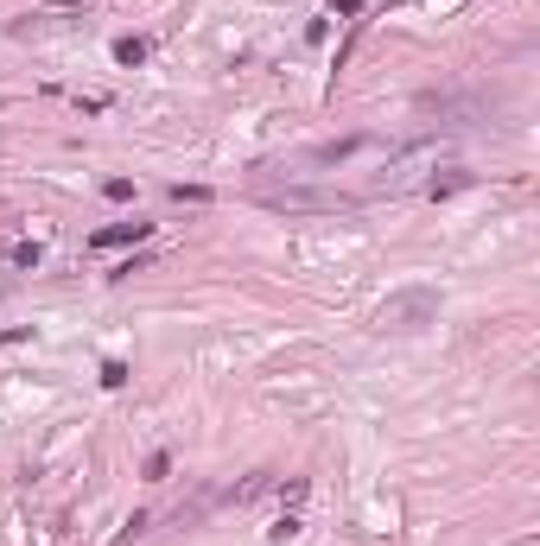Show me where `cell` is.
Here are the masks:
<instances>
[{"label":"cell","mask_w":540,"mask_h":546,"mask_svg":"<svg viewBox=\"0 0 540 546\" xmlns=\"http://www.w3.org/2000/svg\"><path fill=\"white\" fill-rule=\"evenodd\" d=\"M147 57V38H115V64H141Z\"/></svg>","instance_id":"4"},{"label":"cell","mask_w":540,"mask_h":546,"mask_svg":"<svg viewBox=\"0 0 540 546\" xmlns=\"http://www.w3.org/2000/svg\"><path fill=\"white\" fill-rule=\"evenodd\" d=\"M267 210H350V191H312V184H254Z\"/></svg>","instance_id":"2"},{"label":"cell","mask_w":540,"mask_h":546,"mask_svg":"<svg viewBox=\"0 0 540 546\" xmlns=\"http://www.w3.org/2000/svg\"><path fill=\"white\" fill-rule=\"evenodd\" d=\"M39 254H45L39 242H13V267H39Z\"/></svg>","instance_id":"8"},{"label":"cell","mask_w":540,"mask_h":546,"mask_svg":"<svg viewBox=\"0 0 540 546\" xmlns=\"http://www.w3.org/2000/svg\"><path fill=\"white\" fill-rule=\"evenodd\" d=\"M102 197H108V203H127V197H133V184H127V178H108V184H102Z\"/></svg>","instance_id":"9"},{"label":"cell","mask_w":540,"mask_h":546,"mask_svg":"<svg viewBox=\"0 0 540 546\" xmlns=\"http://www.w3.org/2000/svg\"><path fill=\"white\" fill-rule=\"evenodd\" d=\"M166 476H172V457L153 451V457H147V483H166Z\"/></svg>","instance_id":"7"},{"label":"cell","mask_w":540,"mask_h":546,"mask_svg":"<svg viewBox=\"0 0 540 546\" xmlns=\"http://www.w3.org/2000/svg\"><path fill=\"white\" fill-rule=\"evenodd\" d=\"M330 13H337V20H356V13H363V0H330Z\"/></svg>","instance_id":"10"},{"label":"cell","mask_w":540,"mask_h":546,"mask_svg":"<svg viewBox=\"0 0 540 546\" xmlns=\"http://www.w3.org/2000/svg\"><path fill=\"white\" fill-rule=\"evenodd\" d=\"M464 184H470V172H451V178H433L426 191H433V197H451V191H464Z\"/></svg>","instance_id":"5"},{"label":"cell","mask_w":540,"mask_h":546,"mask_svg":"<svg viewBox=\"0 0 540 546\" xmlns=\"http://www.w3.org/2000/svg\"><path fill=\"white\" fill-rule=\"evenodd\" d=\"M147 235H153V223L127 217V223H108V229H96V235H90V248H127V242H147Z\"/></svg>","instance_id":"3"},{"label":"cell","mask_w":540,"mask_h":546,"mask_svg":"<svg viewBox=\"0 0 540 546\" xmlns=\"http://www.w3.org/2000/svg\"><path fill=\"white\" fill-rule=\"evenodd\" d=\"M172 203H210L204 184H172Z\"/></svg>","instance_id":"6"},{"label":"cell","mask_w":540,"mask_h":546,"mask_svg":"<svg viewBox=\"0 0 540 546\" xmlns=\"http://www.w3.org/2000/svg\"><path fill=\"white\" fill-rule=\"evenodd\" d=\"M439 324V293L433 286H407V293H388L375 311V330H426Z\"/></svg>","instance_id":"1"},{"label":"cell","mask_w":540,"mask_h":546,"mask_svg":"<svg viewBox=\"0 0 540 546\" xmlns=\"http://www.w3.org/2000/svg\"><path fill=\"white\" fill-rule=\"evenodd\" d=\"M45 7H77V0H45Z\"/></svg>","instance_id":"11"}]
</instances>
